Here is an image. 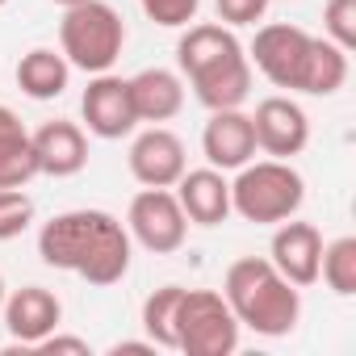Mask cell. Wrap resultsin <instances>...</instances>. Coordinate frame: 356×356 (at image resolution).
Masks as SVG:
<instances>
[{
    "mask_svg": "<svg viewBox=\"0 0 356 356\" xmlns=\"http://www.w3.org/2000/svg\"><path fill=\"white\" fill-rule=\"evenodd\" d=\"M38 256L88 285H118L130 273V231L105 210H67L42 222Z\"/></svg>",
    "mask_w": 356,
    "mask_h": 356,
    "instance_id": "obj_1",
    "label": "cell"
},
{
    "mask_svg": "<svg viewBox=\"0 0 356 356\" xmlns=\"http://www.w3.org/2000/svg\"><path fill=\"white\" fill-rule=\"evenodd\" d=\"M248 59L268 84L306 92V97H331L348 80V51H339L331 38H314L289 22L260 26Z\"/></svg>",
    "mask_w": 356,
    "mask_h": 356,
    "instance_id": "obj_2",
    "label": "cell"
},
{
    "mask_svg": "<svg viewBox=\"0 0 356 356\" xmlns=\"http://www.w3.org/2000/svg\"><path fill=\"white\" fill-rule=\"evenodd\" d=\"M176 63L206 109H239L252 97V59L222 22L185 26L176 42Z\"/></svg>",
    "mask_w": 356,
    "mask_h": 356,
    "instance_id": "obj_3",
    "label": "cell"
},
{
    "mask_svg": "<svg viewBox=\"0 0 356 356\" xmlns=\"http://www.w3.org/2000/svg\"><path fill=\"white\" fill-rule=\"evenodd\" d=\"M222 298L231 306V314L239 318V327L264 335V339H281L298 327L302 318V293L293 281H285L277 273L273 260L264 256H243L227 268L222 281Z\"/></svg>",
    "mask_w": 356,
    "mask_h": 356,
    "instance_id": "obj_4",
    "label": "cell"
},
{
    "mask_svg": "<svg viewBox=\"0 0 356 356\" xmlns=\"http://www.w3.org/2000/svg\"><path fill=\"white\" fill-rule=\"evenodd\" d=\"M306 202V181L289 159H248L231 181V214L256 227H277L293 218Z\"/></svg>",
    "mask_w": 356,
    "mask_h": 356,
    "instance_id": "obj_5",
    "label": "cell"
},
{
    "mask_svg": "<svg viewBox=\"0 0 356 356\" xmlns=\"http://www.w3.org/2000/svg\"><path fill=\"white\" fill-rule=\"evenodd\" d=\"M122 47H126V22L113 5H105V0H84V5L63 9L59 51L72 67H80L88 76L109 72L118 63Z\"/></svg>",
    "mask_w": 356,
    "mask_h": 356,
    "instance_id": "obj_6",
    "label": "cell"
},
{
    "mask_svg": "<svg viewBox=\"0 0 356 356\" xmlns=\"http://www.w3.org/2000/svg\"><path fill=\"white\" fill-rule=\"evenodd\" d=\"M239 348V318L218 289H185L176 306V352L231 356Z\"/></svg>",
    "mask_w": 356,
    "mask_h": 356,
    "instance_id": "obj_7",
    "label": "cell"
},
{
    "mask_svg": "<svg viewBox=\"0 0 356 356\" xmlns=\"http://www.w3.org/2000/svg\"><path fill=\"white\" fill-rule=\"evenodd\" d=\"M126 231H130V243H143L147 252L168 256L185 243L189 218L172 189H143V193H134V202L126 210Z\"/></svg>",
    "mask_w": 356,
    "mask_h": 356,
    "instance_id": "obj_8",
    "label": "cell"
},
{
    "mask_svg": "<svg viewBox=\"0 0 356 356\" xmlns=\"http://www.w3.org/2000/svg\"><path fill=\"white\" fill-rule=\"evenodd\" d=\"M252 130H256V151L273 159H293L310 143V118L293 97H264L252 113Z\"/></svg>",
    "mask_w": 356,
    "mask_h": 356,
    "instance_id": "obj_9",
    "label": "cell"
},
{
    "mask_svg": "<svg viewBox=\"0 0 356 356\" xmlns=\"http://www.w3.org/2000/svg\"><path fill=\"white\" fill-rule=\"evenodd\" d=\"M80 113H84V126L88 134L97 138H126L138 118H134V105H130V80L113 76V72H97L80 97Z\"/></svg>",
    "mask_w": 356,
    "mask_h": 356,
    "instance_id": "obj_10",
    "label": "cell"
},
{
    "mask_svg": "<svg viewBox=\"0 0 356 356\" xmlns=\"http://www.w3.org/2000/svg\"><path fill=\"white\" fill-rule=\"evenodd\" d=\"M185 143L176 138L168 126H147L130 143V176L143 189H172L185 176Z\"/></svg>",
    "mask_w": 356,
    "mask_h": 356,
    "instance_id": "obj_11",
    "label": "cell"
},
{
    "mask_svg": "<svg viewBox=\"0 0 356 356\" xmlns=\"http://www.w3.org/2000/svg\"><path fill=\"white\" fill-rule=\"evenodd\" d=\"M0 314H5V327L17 343L26 348H38L51 331H59V318H63V302L42 289V285H22L17 293H5V306H0Z\"/></svg>",
    "mask_w": 356,
    "mask_h": 356,
    "instance_id": "obj_12",
    "label": "cell"
},
{
    "mask_svg": "<svg viewBox=\"0 0 356 356\" xmlns=\"http://www.w3.org/2000/svg\"><path fill=\"white\" fill-rule=\"evenodd\" d=\"M202 151H206L210 168H218V172H239V168L256 155L252 113H243V109H210V122H206V130H202Z\"/></svg>",
    "mask_w": 356,
    "mask_h": 356,
    "instance_id": "obj_13",
    "label": "cell"
},
{
    "mask_svg": "<svg viewBox=\"0 0 356 356\" xmlns=\"http://www.w3.org/2000/svg\"><path fill=\"white\" fill-rule=\"evenodd\" d=\"M268 260H273L277 273H281L285 281H293L298 289L314 285V281H318V260H323V235H318V227H314V222H293V218L277 222L273 256H268Z\"/></svg>",
    "mask_w": 356,
    "mask_h": 356,
    "instance_id": "obj_14",
    "label": "cell"
},
{
    "mask_svg": "<svg viewBox=\"0 0 356 356\" xmlns=\"http://www.w3.org/2000/svg\"><path fill=\"white\" fill-rule=\"evenodd\" d=\"M176 189V202H181L185 218L197 222V227H218L231 218V181L218 172V168H197L172 185Z\"/></svg>",
    "mask_w": 356,
    "mask_h": 356,
    "instance_id": "obj_15",
    "label": "cell"
},
{
    "mask_svg": "<svg viewBox=\"0 0 356 356\" xmlns=\"http://www.w3.org/2000/svg\"><path fill=\"white\" fill-rule=\"evenodd\" d=\"M34 159L38 176H76L88 163V138L76 122H47L34 130Z\"/></svg>",
    "mask_w": 356,
    "mask_h": 356,
    "instance_id": "obj_16",
    "label": "cell"
},
{
    "mask_svg": "<svg viewBox=\"0 0 356 356\" xmlns=\"http://www.w3.org/2000/svg\"><path fill=\"white\" fill-rule=\"evenodd\" d=\"M130 105L138 122L159 126L185 109V80L168 67H143L138 76H130Z\"/></svg>",
    "mask_w": 356,
    "mask_h": 356,
    "instance_id": "obj_17",
    "label": "cell"
},
{
    "mask_svg": "<svg viewBox=\"0 0 356 356\" xmlns=\"http://www.w3.org/2000/svg\"><path fill=\"white\" fill-rule=\"evenodd\" d=\"M34 176H38L34 134L9 105H0V189H26Z\"/></svg>",
    "mask_w": 356,
    "mask_h": 356,
    "instance_id": "obj_18",
    "label": "cell"
},
{
    "mask_svg": "<svg viewBox=\"0 0 356 356\" xmlns=\"http://www.w3.org/2000/svg\"><path fill=\"white\" fill-rule=\"evenodd\" d=\"M67 80H72V63L63 59V51L34 47V51H26L22 63H17V88H22L26 97H34V101H55V97H63Z\"/></svg>",
    "mask_w": 356,
    "mask_h": 356,
    "instance_id": "obj_19",
    "label": "cell"
},
{
    "mask_svg": "<svg viewBox=\"0 0 356 356\" xmlns=\"http://www.w3.org/2000/svg\"><path fill=\"white\" fill-rule=\"evenodd\" d=\"M185 285H159L147 302H143V331L155 348L176 352V306H181Z\"/></svg>",
    "mask_w": 356,
    "mask_h": 356,
    "instance_id": "obj_20",
    "label": "cell"
},
{
    "mask_svg": "<svg viewBox=\"0 0 356 356\" xmlns=\"http://www.w3.org/2000/svg\"><path fill=\"white\" fill-rule=\"evenodd\" d=\"M318 277L331 285V293L352 298L356 293V239L339 235L331 243H323V260H318Z\"/></svg>",
    "mask_w": 356,
    "mask_h": 356,
    "instance_id": "obj_21",
    "label": "cell"
},
{
    "mask_svg": "<svg viewBox=\"0 0 356 356\" xmlns=\"http://www.w3.org/2000/svg\"><path fill=\"white\" fill-rule=\"evenodd\" d=\"M30 222H34V202L26 197V189H0V243L26 235Z\"/></svg>",
    "mask_w": 356,
    "mask_h": 356,
    "instance_id": "obj_22",
    "label": "cell"
},
{
    "mask_svg": "<svg viewBox=\"0 0 356 356\" xmlns=\"http://www.w3.org/2000/svg\"><path fill=\"white\" fill-rule=\"evenodd\" d=\"M323 30L339 51H356V0H327L323 5Z\"/></svg>",
    "mask_w": 356,
    "mask_h": 356,
    "instance_id": "obj_23",
    "label": "cell"
},
{
    "mask_svg": "<svg viewBox=\"0 0 356 356\" xmlns=\"http://www.w3.org/2000/svg\"><path fill=\"white\" fill-rule=\"evenodd\" d=\"M143 13L163 26V30H185L189 22H197V9H202V0H138Z\"/></svg>",
    "mask_w": 356,
    "mask_h": 356,
    "instance_id": "obj_24",
    "label": "cell"
},
{
    "mask_svg": "<svg viewBox=\"0 0 356 356\" xmlns=\"http://www.w3.org/2000/svg\"><path fill=\"white\" fill-rule=\"evenodd\" d=\"M218 9V22L222 26H256L264 13H268V0H214Z\"/></svg>",
    "mask_w": 356,
    "mask_h": 356,
    "instance_id": "obj_25",
    "label": "cell"
},
{
    "mask_svg": "<svg viewBox=\"0 0 356 356\" xmlns=\"http://www.w3.org/2000/svg\"><path fill=\"white\" fill-rule=\"evenodd\" d=\"M38 352H51V356H55V352H76V356H88V343H84V339H76V335H55V331H51V335L38 343Z\"/></svg>",
    "mask_w": 356,
    "mask_h": 356,
    "instance_id": "obj_26",
    "label": "cell"
},
{
    "mask_svg": "<svg viewBox=\"0 0 356 356\" xmlns=\"http://www.w3.org/2000/svg\"><path fill=\"white\" fill-rule=\"evenodd\" d=\"M109 352H113V356H122V352H155V343H151V339H122V343H113Z\"/></svg>",
    "mask_w": 356,
    "mask_h": 356,
    "instance_id": "obj_27",
    "label": "cell"
},
{
    "mask_svg": "<svg viewBox=\"0 0 356 356\" xmlns=\"http://www.w3.org/2000/svg\"><path fill=\"white\" fill-rule=\"evenodd\" d=\"M55 5H63V9H72V5H84V0H55Z\"/></svg>",
    "mask_w": 356,
    "mask_h": 356,
    "instance_id": "obj_28",
    "label": "cell"
},
{
    "mask_svg": "<svg viewBox=\"0 0 356 356\" xmlns=\"http://www.w3.org/2000/svg\"><path fill=\"white\" fill-rule=\"evenodd\" d=\"M0 306H5V277H0Z\"/></svg>",
    "mask_w": 356,
    "mask_h": 356,
    "instance_id": "obj_29",
    "label": "cell"
},
{
    "mask_svg": "<svg viewBox=\"0 0 356 356\" xmlns=\"http://www.w3.org/2000/svg\"><path fill=\"white\" fill-rule=\"evenodd\" d=\"M5 5H9V0H0V9H5Z\"/></svg>",
    "mask_w": 356,
    "mask_h": 356,
    "instance_id": "obj_30",
    "label": "cell"
}]
</instances>
